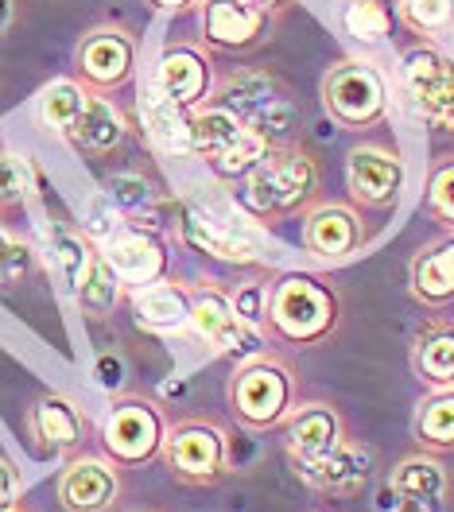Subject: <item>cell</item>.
<instances>
[{"label":"cell","mask_w":454,"mask_h":512,"mask_svg":"<svg viewBox=\"0 0 454 512\" xmlns=\"http://www.w3.org/2000/svg\"><path fill=\"white\" fill-rule=\"evenodd\" d=\"M323 187V171L315 156L299 144H268L257 167L237 183V206L257 218V222H276L307 210Z\"/></svg>","instance_id":"cell-1"},{"label":"cell","mask_w":454,"mask_h":512,"mask_svg":"<svg viewBox=\"0 0 454 512\" xmlns=\"http://www.w3.org/2000/svg\"><path fill=\"white\" fill-rule=\"evenodd\" d=\"M229 412L245 431L284 427L295 408V373L280 353H249L229 377Z\"/></svg>","instance_id":"cell-2"},{"label":"cell","mask_w":454,"mask_h":512,"mask_svg":"<svg viewBox=\"0 0 454 512\" xmlns=\"http://www.w3.org/2000/svg\"><path fill=\"white\" fill-rule=\"evenodd\" d=\"M342 303L334 288L311 272H288L268 291V330L288 346H319L334 334Z\"/></svg>","instance_id":"cell-3"},{"label":"cell","mask_w":454,"mask_h":512,"mask_svg":"<svg viewBox=\"0 0 454 512\" xmlns=\"http://www.w3.org/2000/svg\"><path fill=\"white\" fill-rule=\"evenodd\" d=\"M323 105L330 121H338L350 132H365V128L381 125L389 113V82L365 59H342L326 70Z\"/></svg>","instance_id":"cell-4"},{"label":"cell","mask_w":454,"mask_h":512,"mask_svg":"<svg viewBox=\"0 0 454 512\" xmlns=\"http://www.w3.org/2000/svg\"><path fill=\"white\" fill-rule=\"evenodd\" d=\"M160 458L183 485H218L229 474V435L214 419H179L167 427Z\"/></svg>","instance_id":"cell-5"},{"label":"cell","mask_w":454,"mask_h":512,"mask_svg":"<svg viewBox=\"0 0 454 512\" xmlns=\"http://www.w3.org/2000/svg\"><path fill=\"white\" fill-rule=\"evenodd\" d=\"M167 439V419L160 404L144 400V396H121L101 427V450L121 466V470H140L148 462H156L163 454Z\"/></svg>","instance_id":"cell-6"},{"label":"cell","mask_w":454,"mask_h":512,"mask_svg":"<svg viewBox=\"0 0 454 512\" xmlns=\"http://www.w3.org/2000/svg\"><path fill=\"white\" fill-rule=\"evenodd\" d=\"M98 249L129 291L167 280L171 253H167L163 233L148 222H117V229L105 241H98Z\"/></svg>","instance_id":"cell-7"},{"label":"cell","mask_w":454,"mask_h":512,"mask_svg":"<svg viewBox=\"0 0 454 512\" xmlns=\"http://www.w3.org/2000/svg\"><path fill=\"white\" fill-rule=\"evenodd\" d=\"M136 70V39L117 24H98L82 35L74 51V78L94 90V94H113L121 90Z\"/></svg>","instance_id":"cell-8"},{"label":"cell","mask_w":454,"mask_h":512,"mask_svg":"<svg viewBox=\"0 0 454 512\" xmlns=\"http://www.w3.org/2000/svg\"><path fill=\"white\" fill-rule=\"evenodd\" d=\"M55 493L63 512H113L125 493V478L109 454H78L63 466Z\"/></svg>","instance_id":"cell-9"},{"label":"cell","mask_w":454,"mask_h":512,"mask_svg":"<svg viewBox=\"0 0 454 512\" xmlns=\"http://www.w3.org/2000/svg\"><path fill=\"white\" fill-rule=\"evenodd\" d=\"M191 291V330L218 353H237L249 357L257 346V330H249L241 315L233 311L229 291L214 288V284H195Z\"/></svg>","instance_id":"cell-10"},{"label":"cell","mask_w":454,"mask_h":512,"mask_svg":"<svg viewBox=\"0 0 454 512\" xmlns=\"http://www.w3.org/2000/svg\"><path fill=\"white\" fill-rule=\"evenodd\" d=\"M346 191L365 210H389L404 191V160L381 144H361L346 160Z\"/></svg>","instance_id":"cell-11"},{"label":"cell","mask_w":454,"mask_h":512,"mask_svg":"<svg viewBox=\"0 0 454 512\" xmlns=\"http://www.w3.org/2000/svg\"><path fill=\"white\" fill-rule=\"evenodd\" d=\"M214 86H218V78H214L206 51L187 47V43L167 47L156 66V78H152V90L179 109H198L202 101H210Z\"/></svg>","instance_id":"cell-12"},{"label":"cell","mask_w":454,"mask_h":512,"mask_svg":"<svg viewBox=\"0 0 454 512\" xmlns=\"http://www.w3.org/2000/svg\"><path fill=\"white\" fill-rule=\"evenodd\" d=\"M365 222L350 202H319L303 218V245L315 260H350L365 245Z\"/></svg>","instance_id":"cell-13"},{"label":"cell","mask_w":454,"mask_h":512,"mask_svg":"<svg viewBox=\"0 0 454 512\" xmlns=\"http://www.w3.org/2000/svg\"><path fill=\"white\" fill-rule=\"evenodd\" d=\"M292 466L303 485H311L319 493H334V497H354L373 478V450L354 439H342L334 450H326L323 458H307V462H292Z\"/></svg>","instance_id":"cell-14"},{"label":"cell","mask_w":454,"mask_h":512,"mask_svg":"<svg viewBox=\"0 0 454 512\" xmlns=\"http://www.w3.org/2000/svg\"><path fill=\"white\" fill-rule=\"evenodd\" d=\"M400 78L412 105L435 125L454 105V63L435 47H412L400 59Z\"/></svg>","instance_id":"cell-15"},{"label":"cell","mask_w":454,"mask_h":512,"mask_svg":"<svg viewBox=\"0 0 454 512\" xmlns=\"http://www.w3.org/2000/svg\"><path fill=\"white\" fill-rule=\"evenodd\" d=\"M272 28V12L249 0H202V39L218 51H249Z\"/></svg>","instance_id":"cell-16"},{"label":"cell","mask_w":454,"mask_h":512,"mask_svg":"<svg viewBox=\"0 0 454 512\" xmlns=\"http://www.w3.org/2000/svg\"><path fill=\"white\" fill-rule=\"evenodd\" d=\"M28 431L35 439L39 454H70L86 443L90 423L82 416V408L63 396V392H43L28 412Z\"/></svg>","instance_id":"cell-17"},{"label":"cell","mask_w":454,"mask_h":512,"mask_svg":"<svg viewBox=\"0 0 454 512\" xmlns=\"http://www.w3.org/2000/svg\"><path fill=\"white\" fill-rule=\"evenodd\" d=\"M342 439H346V423L338 416V408L326 400L295 404L292 416L284 419V447H288L292 462L323 458L326 450H334Z\"/></svg>","instance_id":"cell-18"},{"label":"cell","mask_w":454,"mask_h":512,"mask_svg":"<svg viewBox=\"0 0 454 512\" xmlns=\"http://www.w3.org/2000/svg\"><path fill=\"white\" fill-rule=\"evenodd\" d=\"M179 237L195 249V253L218 256L229 264H253L257 260V241L245 225H218L198 210H183L179 218Z\"/></svg>","instance_id":"cell-19"},{"label":"cell","mask_w":454,"mask_h":512,"mask_svg":"<svg viewBox=\"0 0 454 512\" xmlns=\"http://www.w3.org/2000/svg\"><path fill=\"white\" fill-rule=\"evenodd\" d=\"M408 288L423 307H447L454 299V233L435 237L412 256Z\"/></svg>","instance_id":"cell-20"},{"label":"cell","mask_w":454,"mask_h":512,"mask_svg":"<svg viewBox=\"0 0 454 512\" xmlns=\"http://www.w3.org/2000/svg\"><path fill=\"white\" fill-rule=\"evenodd\" d=\"M132 311L136 322L144 330H156V334H183L191 330V291L183 284H148V288L129 291Z\"/></svg>","instance_id":"cell-21"},{"label":"cell","mask_w":454,"mask_h":512,"mask_svg":"<svg viewBox=\"0 0 454 512\" xmlns=\"http://www.w3.org/2000/svg\"><path fill=\"white\" fill-rule=\"evenodd\" d=\"M389 489L400 501H416L427 509L443 512L447 505V493H451V478L443 470V462L435 454H412L404 462H396L389 474Z\"/></svg>","instance_id":"cell-22"},{"label":"cell","mask_w":454,"mask_h":512,"mask_svg":"<svg viewBox=\"0 0 454 512\" xmlns=\"http://www.w3.org/2000/svg\"><path fill=\"white\" fill-rule=\"evenodd\" d=\"M43 253L51 260V272H55V280L63 284L66 295H78L86 272L94 268L98 241H94V237H82L78 229H66V225L51 222L43 229Z\"/></svg>","instance_id":"cell-23"},{"label":"cell","mask_w":454,"mask_h":512,"mask_svg":"<svg viewBox=\"0 0 454 512\" xmlns=\"http://www.w3.org/2000/svg\"><path fill=\"white\" fill-rule=\"evenodd\" d=\"M125 136H129V128H125L121 109L105 94H94V90H90L86 109H82L78 125L70 132V140H74L82 152H90V156H113V152L125 144Z\"/></svg>","instance_id":"cell-24"},{"label":"cell","mask_w":454,"mask_h":512,"mask_svg":"<svg viewBox=\"0 0 454 512\" xmlns=\"http://www.w3.org/2000/svg\"><path fill=\"white\" fill-rule=\"evenodd\" d=\"M412 369L431 388H454V322L423 326L412 346Z\"/></svg>","instance_id":"cell-25"},{"label":"cell","mask_w":454,"mask_h":512,"mask_svg":"<svg viewBox=\"0 0 454 512\" xmlns=\"http://www.w3.org/2000/svg\"><path fill=\"white\" fill-rule=\"evenodd\" d=\"M276 97H284V94H280V82H276L272 74H260V70H237V74H229V78H222V82L214 86L210 101L233 109V113L249 125L260 109H264V105H272Z\"/></svg>","instance_id":"cell-26"},{"label":"cell","mask_w":454,"mask_h":512,"mask_svg":"<svg viewBox=\"0 0 454 512\" xmlns=\"http://www.w3.org/2000/svg\"><path fill=\"white\" fill-rule=\"evenodd\" d=\"M412 439L423 454H451L454 450V388H435L423 396L412 416Z\"/></svg>","instance_id":"cell-27"},{"label":"cell","mask_w":454,"mask_h":512,"mask_svg":"<svg viewBox=\"0 0 454 512\" xmlns=\"http://www.w3.org/2000/svg\"><path fill=\"white\" fill-rule=\"evenodd\" d=\"M86 97H90V90L78 78H55L35 97V121L55 136H70L82 109H86Z\"/></svg>","instance_id":"cell-28"},{"label":"cell","mask_w":454,"mask_h":512,"mask_svg":"<svg viewBox=\"0 0 454 512\" xmlns=\"http://www.w3.org/2000/svg\"><path fill=\"white\" fill-rule=\"evenodd\" d=\"M245 128L249 125H245L233 109L214 105V101H202L198 109H191V156L210 160V156L226 152Z\"/></svg>","instance_id":"cell-29"},{"label":"cell","mask_w":454,"mask_h":512,"mask_svg":"<svg viewBox=\"0 0 454 512\" xmlns=\"http://www.w3.org/2000/svg\"><path fill=\"white\" fill-rule=\"evenodd\" d=\"M144 128H148V140L163 148V152H179V156H191V109H179L171 101H163L156 90H148L144 105Z\"/></svg>","instance_id":"cell-30"},{"label":"cell","mask_w":454,"mask_h":512,"mask_svg":"<svg viewBox=\"0 0 454 512\" xmlns=\"http://www.w3.org/2000/svg\"><path fill=\"white\" fill-rule=\"evenodd\" d=\"M125 284H121V276L109 268V260L94 256V268L86 272V280H82V288H78V307H82V315L86 322H105L117 307H121V299H125Z\"/></svg>","instance_id":"cell-31"},{"label":"cell","mask_w":454,"mask_h":512,"mask_svg":"<svg viewBox=\"0 0 454 512\" xmlns=\"http://www.w3.org/2000/svg\"><path fill=\"white\" fill-rule=\"evenodd\" d=\"M396 20H400V8L392 0H350L346 12H342V24L346 32L361 39V43H381L396 32Z\"/></svg>","instance_id":"cell-32"},{"label":"cell","mask_w":454,"mask_h":512,"mask_svg":"<svg viewBox=\"0 0 454 512\" xmlns=\"http://www.w3.org/2000/svg\"><path fill=\"white\" fill-rule=\"evenodd\" d=\"M264 148H268V140L260 136L257 128H245L233 144H229L226 152H218V156H210V171L218 175V179H226V183H241L253 167H257V160L264 156Z\"/></svg>","instance_id":"cell-33"},{"label":"cell","mask_w":454,"mask_h":512,"mask_svg":"<svg viewBox=\"0 0 454 512\" xmlns=\"http://www.w3.org/2000/svg\"><path fill=\"white\" fill-rule=\"evenodd\" d=\"M35 268V249L0 222V291H16Z\"/></svg>","instance_id":"cell-34"},{"label":"cell","mask_w":454,"mask_h":512,"mask_svg":"<svg viewBox=\"0 0 454 512\" xmlns=\"http://www.w3.org/2000/svg\"><path fill=\"white\" fill-rule=\"evenodd\" d=\"M400 24L416 35H439L454 28V0H400Z\"/></svg>","instance_id":"cell-35"},{"label":"cell","mask_w":454,"mask_h":512,"mask_svg":"<svg viewBox=\"0 0 454 512\" xmlns=\"http://www.w3.org/2000/svg\"><path fill=\"white\" fill-rule=\"evenodd\" d=\"M268 144H295V128H299V113H295L292 97H276L272 105H264L257 117L249 121Z\"/></svg>","instance_id":"cell-36"},{"label":"cell","mask_w":454,"mask_h":512,"mask_svg":"<svg viewBox=\"0 0 454 512\" xmlns=\"http://www.w3.org/2000/svg\"><path fill=\"white\" fill-rule=\"evenodd\" d=\"M28 194H32V167L20 156L0 152V210L20 206Z\"/></svg>","instance_id":"cell-37"},{"label":"cell","mask_w":454,"mask_h":512,"mask_svg":"<svg viewBox=\"0 0 454 512\" xmlns=\"http://www.w3.org/2000/svg\"><path fill=\"white\" fill-rule=\"evenodd\" d=\"M427 210L454 233V160H443L427 179Z\"/></svg>","instance_id":"cell-38"},{"label":"cell","mask_w":454,"mask_h":512,"mask_svg":"<svg viewBox=\"0 0 454 512\" xmlns=\"http://www.w3.org/2000/svg\"><path fill=\"white\" fill-rule=\"evenodd\" d=\"M268 291L260 280H249V284H241L237 291H229V299H233V311L241 315V322L249 326V330H268Z\"/></svg>","instance_id":"cell-39"},{"label":"cell","mask_w":454,"mask_h":512,"mask_svg":"<svg viewBox=\"0 0 454 512\" xmlns=\"http://www.w3.org/2000/svg\"><path fill=\"white\" fill-rule=\"evenodd\" d=\"M109 198H113L117 210L136 214V210H144V206L152 202V187H148L140 175H113V179H109Z\"/></svg>","instance_id":"cell-40"},{"label":"cell","mask_w":454,"mask_h":512,"mask_svg":"<svg viewBox=\"0 0 454 512\" xmlns=\"http://www.w3.org/2000/svg\"><path fill=\"white\" fill-rule=\"evenodd\" d=\"M20 493H24V478H20L16 462L0 454V512L20 509Z\"/></svg>","instance_id":"cell-41"},{"label":"cell","mask_w":454,"mask_h":512,"mask_svg":"<svg viewBox=\"0 0 454 512\" xmlns=\"http://www.w3.org/2000/svg\"><path fill=\"white\" fill-rule=\"evenodd\" d=\"M98 373L105 384H117V373H125V369H121V361H113V357H98Z\"/></svg>","instance_id":"cell-42"},{"label":"cell","mask_w":454,"mask_h":512,"mask_svg":"<svg viewBox=\"0 0 454 512\" xmlns=\"http://www.w3.org/2000/svg\"><path fill=\"white\" fill-rule=\"evenodd\" d=\"M12 20H16V0H0V35L12 28Z\"/></svg>","instance_id":"cell-43"},{"label":"cell","mask_w":454,"mask_h":512,"mask_svg":"<svg viewBox=\"0 0 454 512\" xmlns=\"http://www.w3.org/2000/svg\"><path fill=\"white\" fill-rule=\"evenodd\" d=\"M156 8H167V12H187V8H195L198 0H152Z\"/></svg>","instance_id":"cell-44"},{"label":"cell","mask_w":454,"mask_h":512,"mask_svg":"<svg viewBox=\"0 0 454 512\" xmlns=\"http://www.w3.org/2000/svg\"><path fill=\"white\" fill-rule=\"evenodd\" d=\"M435 125L443 128L447 136H454V105H451V109H447V113H443V117H439V121H435Z\"/></svg>","instance_id":"cell-45"},{"label":"cell","mask_w":454,"mask_h":512,"mask_svg":"<svg viewBox=\"0 0 454 512\" xmlns=\"http://www.w3.org/2000/svg\"><path fill=\"white\" fill-rule=\"evenodd\" d=\"M249 4H257V8H264V12H276V8H284L288 0H249Z\"/></svg>","instance_id":"cell-46"},{"label":"cell","mask_w":454,"mask_h":512,"mask_svg":"<svg viewBox=\"0 0 454 512\" xmlns=\"http://www.w3.org/2000/svg\"><path fill=\"white\" fill-rule=\"evenodd\" d=\"M12 512H32V509H24V505H20V509H12Z\"/></svg>","instance_id":"cell-47"},{"label":"cell","mask_w":454,"mask_h":512,"mask_svg":"<svg viewBox=\"0 0 454 512\" xmlns=\"http://www.w3.org/2000/svg\"><path fill=\"white\" fill-rule=\"evenodd\" d=\"M152 512H156V509H152Z\"/></svg>","instance_id":"cell-48"}]
</instances>
